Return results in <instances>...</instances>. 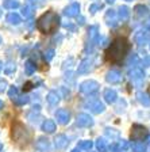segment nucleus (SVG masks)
Segmentation results:
<instances>
[{"label": "nucleus", "instance_id": "obj_17", "mask_svg": "<svg viewBox=\"0 0 150 152\" xmlns=\"http://www.w3.org/2000/svg\"><path fill=\"white\" fill-rule=\"evenodd\" d=\"M103 96H104V99H106L107 103H115V102H116V98H118V94H116L115 90L107 88L106 91H104Z\"/></svg>", "mask_w": 150, "mask_h": 152}, {"label": "nucleus", "instance_id": "obj_1", "mask_svg": "<svg viewBox=\"0 0 150 152\" xmlns=\"http://www.w3.org/2000/svg\"><path fill=\"white\" fill-rule=\"evenodd\" d=\"M130 42L126 38H116L114 39L111 46L107 49L106 52V58L111 63H119L126 57V54L130 50Z\"/></svg>", "mask_w": 150, "mask_h": 152}, {"label": "nucleus", "instance_id": "obj_30", "mask_svg": "<svg viewBox=\"0 0 150 152\" xmlns=\"http://www.w3.org/2000/svg\"><path fill=\"white\" fill-rule=\"evenodd\" d=\"M15 69H16V65H15V63H12V61H8V63L4 65V73H6V75L14 73Z\"/></svg>", "mask_w": 150, "mask_h": 152}, {"label": "nucleus", "instance_id": "obj_25", "mask_svg": "<svg viewBox=\"0 0 150 152\" xmlns=\"http://www.w3.org/2000/svg\"><path fill=\"white\" fill-rule=\"evenodd\" d=\"M46 99H47V102H49L50 104H57L59 102V95H58V92L57 91H50L49 94H47Z\"/></svg>", "mask_w": 150, "mask_h": 152}, {"label": "nucleus", "instance_id": "obj_48", "mask_svg": "<svg viewBox=\"0 0 150 152\" xmlns=\"http://www.w3.org/2000/svg\"><path fill=\"white\" fill-rule=\"evenodd\" d=\"M147 141H149V144H150V134H147Z\"/></svg>", "mask_w": 150, "mask_h": 152}, {"label": "nucleus", "instance_id": "obj_9", "mask_svg": "<svg viewBox=\"0 0 150 152\" xmlns=\"http://www.w3.org/2000/svg\"><path fill=\"white\" fill-rule=\"evenodd\" d=\"M56 120L61 125H66L70 121V113L66 109H58L56 111Z\"/></svg>", "mask_w": 150, "mask_h": 152}, {"label": "nucleus", "instance_id": "obj_32", "mask_svg": "<svg viewBox=\"0 0 150 152\" xmlns=\"http://www.w3.org/2000/svg\"><path fill=\"white\" fill-rule=\"evenodd\" d=\"M145 149H146V144H143V142H134L133 144V151L134 152H145Z\"/></svg>", "mask_w": 150, "mask_h": 152}, {"label": "nucleus", "instance_id": "obj_33", "mask_svg": "<svg viewBox=\"0 0 150 152\" xmlns=\"http://www.w3.org/2000/svg\"><path fill=\"white\" fill-rule=\"evenodd\" d=\"M96 147L100 152H107V147H106V141L103 139H99L96 142Z\"/></svg>", "mask_w": 150, "mask_h": 152}, {"label": "nucleus", "instance_id": "obj_18", "mask_svg": "<svg viewBox=\"0 0 150 152\" xmlns=\"http://www.w3.org/2000/svg\"><path fill=\"white\" fill-rule=\"evenodd\" d=\"M88 37L92 44H96L99 41V27L97 26H91L88 28Z\"/></svg>", "mask_w": 150, "mask_h": 152}, {"label": "nucleus", "instance_id": "obj_2", "mask_svg": "<svg viewBox=\"0 0 150 152\" xmlns=\"http://www.w3.org/2000/svg\"><path fill=\"white\" fill-rule=\"evenodd\" d=\"M37 26L41 33H43V34H51V33H54L58 28L59 16L54 11H47L46 14H43L41 18L38 19Z\"/></svg>", "mask_w": 150, "mask_h": 152}, {"label": "nucleus", "instance_id": "obj_37", "mask_svg": "<svg viewBox=\"0 0 150 152\" xmlns=\"http://www.w3.org/2000/svg\"><path fill=\"white\" fill-rule=\"evenodd\" d=\"M27 1L30 4H33V6H35V7H39V6H43L46 0H27Z\"/></svg>", "mask_w": 150, "mask_h": 152}, {"label": "nucleus", "instance_id": "obj_19", "mask_svg": "<svg viewBox=\"0 0 150 152\" xmlns=\"http://www.w3.org/2000/svg\"><path fill=\"white\" fill-rule=\"evenodd\" d=\"M134 11H135V15L138 18H143V16H147L149 15V8L143 4H138V6L134 7Z\"/></svg>", "mask_w": 150, "mask_h": 152}, {"label": "nucleus", "instance_id": "obj_50", "mask_svg": "<svg viewBox=\"0 0 150 152\" xmlns=\"http://www.w3.org/2000/svg\"><path fill=\"white\" fill-rule=\"evenodd\" d=\"M1 106H3V102L0 101V109H1Z\"/></svg>", "mask_w": 150, "mask_h": 152}, {"label": "nucleus", "instance_id": "obj_7", "mask_svg": "<svg viewBox=\"0 0 150 152\" xmlns=\"http://www.w3.org/2000/svg\"><path fill=\"white\" fill-rule=\"evenodd\" d=\"M135 44H138L139 46H145V45L150 44V33L147 30H141L138 31L134 37Z\"/></svg>", "mask_w": 150, "mask_h": 152}, {"label": "nucleus", "instance_id": "obj_22", "mask_svg": "<svg viewBox=\"0 0 150 152\" xmlns=\"http://www.w3.org/2000/svg\"><path fill=\"white\" fill-rule=\"evenodd\" d=\"M118 16L122 20H127L130 18V8L127 6H120L118 10Z\"/></svg>", "mask_w": 150, "mask_h": 152}, {"label": "nucleus", "instance_id": "obj_53", "mask_svg": "<svg viewBox=\"0 0 150 152\" xmlns=\"http://www.w3.org/2000/svg\"><path fill=\"white\" fill-rule=\"evenodd\" d=\"M127 1H131V0H127Z\"/></svg>", "mask_w": 150, "mask_h": 152}, {"label": "nucleus", "instance_id": "obj_15", "mask_svg": "<svg viewBox=\"0 0 150 152\" xmlns=\"http://www.w3.org/2000/svg\"><path fill=\"white\" fill-rule=\"evenodd\" d=\"M35 148L38 151H42V152H46L50 149V141L46 139V137H39V139L35 141Z\"/></svg>", "mask_w": 150, "mask_h": 152}, {"label": "nucleus", "instance_id": "obj_40", "mask_svg": "<svg viewBox=\"0 0 150 152\" xmlns=\"http://www.w3.org/2000/svg\"><path fill=\"white\" fill-rule=\"evenodd\" d=\"M6 88H7V82L6 80H0V92L6 91Z\"/></svg>", "mask_w": 150, "mask_h": 152}, {"label": "nucleus", "instance_id": "obj_34", "mask_svg": "<svg viewBox=\"0 0 150 152\" xmlns=\"http://www.w3.org/2000/svg\"><path fill=\"white\" fill-rule=\"evenodd\" d=\"M103 8V3H93L89 6V12L91 14H95L96 11H99V10Z\"/></svg>", "mask_w": 150, "mask_h": 152}, {"label": "nucleus", "instance_id": "obj_41", "mask_svg": "<svg viewBox=\"0 0 150 152\" xmlns=\"http://www.w3.org/2000/svg\"><path fill=\"white\" fill-rule=\"evenodd\" d=\"M150 65V57H146L145 60H142V66H149Z\"/></svg>", "mask_w": 150, "mask_h": 152}, {"label": "nucleus", "instance_id": "obj_42", "mask_svg": "<svg viewBox=\"0 0 150 152\" xmlns=\"http://www.w3.org/2000/svg\"><path fill=\"white\" fill-rule=\"evenodd\" d=\"M31 86H33V83H30V82H28V83H26V84H25V87H23V90H25V91H28V90H31V88H33Z\"/></svg>", "mask_w": 150, "mask_h": 152}, {"label": "nucleus", "instance_id": "obj_43", "mask_svg": "<svg viewBox=\"0 0 150 152\" xmlns=\"http://www.w3.org/2000/svg\"><path fill=\"white\" fill-rule=\"evenodd\" d=\"M145 27H146V28H149V30H150V16H149V18H147V20H146V22H145Z\"/></svg>", "mask_w": 150, "mask_h": 152}, {"label": "nucleus", "instance_id": "obj_8", "mask_svg": "<svg viewBox=\"0 0 150 152\" xmlns=\"http://www.w3.org/2000/svg\"><path fill=\"white\" fill-rule=\"evenodd\" d=\"M76 121H77L78 126H83V128H88V126H92V125H93V118H92L89 114H85V113L78 114Z\"/></svg>", "mask_w": 150, "mask_h": 152}, {"label": "nucleus", "instance_id": "obj_38", "mask_svg": "<svg viewBox=\"0 0 150 152\" xmlns=\"http://www.w3.org/2000/svg\"><path fill=\"white\" fill-rule=\"evenodd\" d=\"M106 134L108 137H111V139H112V137H118L119 136L118 132H114V129H109V128H107L106 129Z\"/></svg>", "mask_w": 150, "mask_h": 152}, {"label": "nucleus", "instance_id": "obj_31", "mask_svg": "<svg viewBox=\"0 0 150 152\" xmlns=\"http://www.w3.org/2000/svg\"><path fill=\"white\" fill-rule=\"evenodd\" d=\"M22 15L25 16V18H31V16L34 15V10H33V7L25 6L22 8Z\"/></svg>", "mask_w": 150, "mask_h": 152}, {"label": "nucleus", "instance_id": "obj_27", "mask_svg": "<svg viewBox=\"0 0 150 152\" xmlns=\"http://www.w3.org/2000/svg\"><path fill=\"white\" fill-rule=\"evenodd\" d=\"M35 69H37V66H35V64L33 63L31 60L26 61V64H25V72H26V75H27V76L33 75V73L35 72Z\"/></svg>", "mask_w": 150, "mask_h": 152}, {"label": "nucleus", "instance_id": "obj_35", "mask_svg": "<svg viewBox=\"0 0 150 152\" xmlns=\"http://www.w3.org/2000/svg\"><path fill=\"white\" fill-rule=\"evenodd\" d=\"M8 96H9L11 99H14L15 96H18V88L12 86V87H11V88L8 90Z\"/></svg>", "mask_w": 150, "mask_h": 152}, {"label": "nucleus", "instance_id": "obj_5", "mask_svg": "<svg viewBox=\"0 0 150 152\" xmlns=\"http://www.w3.org/2000/svg\"><path fill=\"white\" fill-rule=\"evenodd\" d=\"M99 83L95 82V80H85L80 84V92L85 95H91V94H95V92L99 90Z\"/></svg>", "mask_w": 150, "mask_h": 152}, {"label": "nucleus", "instance_id": "obj_44", "mask_svg": "<svg viewBox=\"0 0 150 152\" xmlns=\"http://www.w3.org/2000/svg\"><path fill=\"white\" fill-rule=\"evenodd\" d=\"M78 23H80V25H84V23H85V19L84 18H83V16H80V22H78Z\"/></svg>", "mask_w": 150, "mask_h": 152}, {"label": "nucleus", "instance_id": "obj_12", "mask_svg": "<svg viewBox=\"0 0 150 152\" xmlns=\"http://www.w3.org/2000/svg\"><path fill=\"white\" fill-rule=\"evenodd\" d=\"M92 65H93V60L92 58H85V60H83L81 63L78 64V69H77V73H80V75H83V73H88L89 71L92 69Z\"/></svg>", "mask_w": 150, "mask_h": 152}, {"label": "nucleus", "instance_id": "obj_20", "mask_svg": "<svg viewBox=\"0 0 150 152\" xmlns=\"http://www.w3.org/2000/svg\"><path fill=\"white\" fill-rule=\"evenodd\" d=\"M137 99L138 102L143 106H150V95L146 94V92H142V91H138L137 92Z\"/></svg>", "mask_w": 150, "mask_h": 152}, {"label": "nucleus", "instance_id": "obj_28", "mask_svg": "<svg viewBox=\"0 0 150 152\" xmlns=\"http://www.w3.org/2000/svg\"><path fill=\"white\" fill-rule=\"evenodd\" d=\"M3 7L7 8V10H15V8L19 7V1L18 0H4Z\"/></svg>", "mask_w": 150, "mask_h": 152}, {"label": "nucleus", "instance_id": "obj_52", "mask_svg": "<svg viewBox=\"0 0 150 152\" xmlns=\"http://www.w3.org/2000/svg\"><path fill=\"white\" fill-rule=\"evenodd\" d=\"M0 44H1V37H0Z\"/></svg>", "mask_w": 150, "mask_h": 152}, {"label": "nucleus", "instance_id": "obj_45", "mask_svg": "<svg viewBox=\"0 0 150 152\" xmlns=\"http://www.w3.org/2000/svg\"><path fill=\"white\" fill-rule=\"evenodd\" d=\"M70 152H80V149H78V148H76V149H72V151H70Z\"/></svg>", "mask_w": 150, "mask_h": 152}, {"label": "nucleus", "instance_id": "obj_29", "mask_svg": "<svg viewBox=\"0 0 150 152\" xmlns=\"http://www.w3.org/2000/svg\"><path fill=\"white\" fill-rule=\"evenodd\" d=\"M12 101L15 102V104H18V106H23V104L28 103L30 98H28L27 95H22V96H15V98L12 99Z\"/></svg>", "mask_w": 150, "mask_h": 152}, {"label": "nucleus", "instance_id": "obj_26", "mask_svg": "<svg viewBox=\"0 0 150 152\" xmlns=\"http://www.w3.org/2000/svg\"><path fill=\"white\" fill-rule=\"evenodd\" d=\"M92 147H93V142H92L91 140H83V141L78 142L77 148L80 149V151H89Z\"/></svg>", "mask_w": 150, "mask_h": 152}, {"label": "nucleus", "instance_id": "obj_36", "mask_svg": "<svg viewBox=\"0 0 150 152\" xmlns=\"http://www.w3.org/2000/svg\"><path fill=\"white\" fill-rule=\"evenodd\" d=\"M53 57H54V50H53V49H49V50L45 53V60H46L47 63H49V61H51V58H53Z\"/></svg>", "mask_w": 150, "mask_h": 152}, {"label": "nucleus", "instance_id": "obj_23", "mask_svg": "<svg viewBox=\"0 0 150 152\" xmlns=\"http://www.w3.org/2000/svg\"><path fill=\"white\" fill-rule=\"evenodd\" d=\"M128 141H126V140H120V141L116 144V145H114L112 148V151H115V152H126L128 149Z\"/></svg>", "mask_w": 150, "mask_h": 152}, {"label": "nucleus", "instance_id": "obj_46", "mask_svg": "<svg viewBox=\"0 0 150 152\" xmlns=\"http://www.w3.org/2000/svg\"><path fill=\"white\" fill-rule=\"evenodd\" d=\"M3 69V63H1V61H0V71Z\"/></svg>", "mask_w": 150, "mask_h": 152}, {"label": "nucleus", "instance_id": "obj_47", "mask_svg": "<svg viewBox=\"0 0 150 152\" xmlns=\"http://www.w3.org/2000/svg\"><path fill=\"white\" fill-rule=\"evenodd\" d=\"M1 149H3V144L0 142V152H1Z\"/></svg>", "mask_w": 150, "mask_h": 152}, {"label": "nucleus", "instance_id": "obj_6", "mask_svg": "<svg viewBox=\"0 0 150 152\" xmlns=\"http://www.w3.org/2000/svg\"><path fill=\"white\" fill-rule=\"evenodd\" d=\"M143 137H147V130L143 125H139V124H134L131 126V139L134 141H139Z\"/></svg>", "mask_w": 150, "mask_h": 152}, {"label": "nucleus", "instance_id": "obj_21", "mask_svg": "<svg viewBox=\"0 0 150 152\" xmlns=\"http://www.w3.org/2000/svg\"><path fill=\"white\" fill-rule=\"evenodd\" d=\"M42 130L46 133H54L56 130V122L53 120H46L42 124Z\"/></svg>", "mask_w": 150, "mask_h": 152}, {"label": "nucleus", "instance_id": "obj_51", "mask_svg": "<svg viewBox=\"0 0 150 152\" xmlns=\"http://www.w3.org/2000/svg\"><path fill=\"white\" fill-rule=\"evenodd\" d=\"M0 16H1V8H0Z\"/></svg>", "mask_w": 150, "mask_h": 152}, {"label": "nucleus", "instance_id": "obj_11", "mask_svg": "<svg viewBox=\"0 0 150 152\" xmlns=\"http://www.w3.org/2000/svg\"><path fill=\"white\" fill-rule=\"evenodd\" d=\"M106 80L108 83H111V84H118V83L122 82V73L116 69H111L107 72Z\"/></svg>", "mask_w": 150, "mask_h": 152}, {"label": "nucleus", "instance_id": "obj_39", "mask_svg": "<svg viewBox=\"0 0 150 152\" xmlns=\"http://www.w3.org/2000/svg\"><path fill=\"white\" fill-rule=\"evenodd\" d=\"M64 27L68 28V30H70V31H75L76 30V26L72 25V23H64Z\"/></svg>", "mask_w": 150, "mask_h": 152}, {"label": "nucleus", "instance_id": "obj_13", "mask_svg": "<svg viewBox=\"0 0 150 152\" xmlns=\"http://www.w3.org/2000/svg\"><path fill=\"white\" fill-rule=\"evenodd\" d=\"M80 14V4L78 3H72L69 4L65 10H64V15H66L68 18H73V16H77Z\"/></svg>", "mask_w": 150, "mask_h": 152}, {"label": "nucleus", "instance_id": "obj_24", "mask_svg": "<svg viewBox=\"0 0 150 152\" xmlns=\"http://www.w3.org/2000/svg\"><path fill=\"white\" fill-rule=\"evenodd\" d=\"M6 19H7V22H8L9 25H19V23L22 22L20 16H19L16 12H9Z\"/></svg>", "mask_w": 150, "mask_h": 152}, {"label": "nucleus", "instance_id": "obj_16", "mask_svg": "<svg viewBox=\"0 0 150 152\" xmlns=\"http://www.w3.org/2000/svg\"><path fill=\"white\" fill-rule=\"evenodd\" d=\"M54 144H56L57 149H64V148L68 147L69 140H68V137H66L65 134H58V136L56 137V140H54Z\"/></svg>", "mask_w": 150, "mask_h": 152}, {"label": "nucleus", "instance_id": "obj_4", "mask_svg": "<svg viewBox=\"0 0 150 152\" xmlns=\"http://www.w3.org/2000/svg\"><path fill=\"white\" fill-rule=\"evenodd\" d=\"M84 106L87 109H89V111H92V113H95V114H100L106 110L104 103L100 102L99 99H96V98H88L87 101L84 102Z\"/></svg>", "mask_w": 150, "mask_h": 152}, {"label": "nucleus", "instance_id": "obj_14", "mask_svg": "<svg viewBox=\"0 0 150 152\" xmlns=\"http://www.w3.org/2000/svg\"><path fill=\"white\" fill-rule=\"evenodd\" d=\"M106 22L107 25L109 26V27H115L116 25H118V15H116V12L114 11V10H108L106 12Z\"/></svg>", "mask_w": 150, "mask_h": 152}, {"label": "nucleus", "instance_id": "obj_3", "mask_svg": "<svg viewBox=\"0 0 150 152\" xmlns=\"http://www.w3.org/2000/svg\"><path fill=\"white\" fill-rule=\"evenodd\" d=\"M12 139L15 142H22V144H27L28 139H30V133H28L27 128L23 125L22 122H15L12 125Z\"/></svg>", "mask_w": 150, "mask_h": 152}, {"label": "nucleus", "instance_id": "obj_49", "mask_svg": "<svg viewBox=\"0 0 150 152\" xmlns=\"http://www.w3.org/2000/svg\"><path fill=\"white\" fill-rule=\"evenodd\" d=\"M107 1H108V3H114V1H115V0H107Z\"/></svg>", "mask_w": 150, "mask_h": 152}, {"label": "nucleus", "instance_id": "obj_10", "mask_svg": "<svg viewBox=\"0 0 150 152\" xmlns=\"http://www.w3.org/2000/svg\"><path fill=\"white\" fill-rule=\"evenodd\" d=\"M145 72L141 68H133V69L128 71V77L133 80L134 83H141L145 79Z\"/></svg>", "mask_w": 150, "mask_h": 152}]
</instances>
